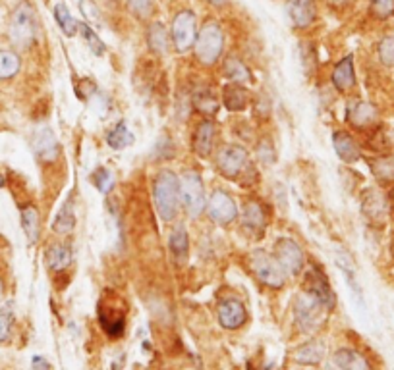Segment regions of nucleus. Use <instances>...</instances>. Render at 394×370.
Returning a JSON list of instances; mask_svg holds the SVG:
<instances>
[{"label":"nucleus","mask_w":394,"mask_h":370,"mask_svg":"<svg viewBox=\"0 0 394 370\" xmlns=\"http://www.w3.org/2000/svg\"><path fill=\"white\" fill-rule=\"evenodd\" d=\"M10 331H12V315L2 310L0 313V343L10 338Z\"/></svg>","instance_id":"obj_42"},{"label":"nucleus","mask_w":394,"mask_h":370,"mask_svg":"<svg viewBox=\"0 0 394 370\" xmlns=\"http://www.w3.org/2000/svg\"><path fill=\"white\" fill-rule=\"evenodd\" d=\"M249 266H251L255 278L261 284L277 287V289L284 285L286 272L272 254L265 253V251H254L249 254Z\"/></svg>","instance_id":"obj_6"},{"label":"nucleus","mask_w":394,"mask_h":370,"mask_svg":"<svg viewBox=\"0 0 394 370\" xmlns=\"http://www.w3.org/2000/svg\"><path fill=\"white\" fill-rule=\"evenodd\" d=\"M207 4H211V6H216V8H221V6H224L228 0H205Z\"/></svg>","instance_id":"obj_45"},{"label":"nucleus","mask_w":394,"mask_h":370,"mask_svg":"<svg viewBox=\"0 0 394 370\" xmlns=\"http://www.w3.org/2000/svg\"><path fill=\"white\" fill-rule=\"evenodd\" d=\"M218 322L228 330H236L246 322V308L236 299H226L218 305Z\"/></svg>","instance_id":"obj_18"},{"label":"nucleus","mask_w":394,"mask_h":370,"mask_svg":"<svg viewBox=\"0 0 394 370\" xmlns=\"http://www.w3.org/2000/svg\"><path fill=\"white\" fill-rule=\"evenodd\" d=\"M296 361L303 362V364H317V362L323 361L324 357V343L321 341H311V343H306L303 347H300L296 351Z\"/></svg>","instance_id":"obj_30"},{"label":"nucleus","mask_w":394,"mask_h":370,"mask_svg":"<svg viewBox=\"0 0 394 370\" xmlns=\"http://www.w3.org/2000/svg\"><path fill=\"white\" fill-rule=\"evenodd\" d=\"M153 197L155 207L159 210V216L162 220L164 222L174 220L178 214V208H180V179L174 172L162 170L161 174L155 177Z\"/></svg>","instance_id":"obj_1"},{"label":"nucleus","mask_w":394,"mask_h":370,"mask_svg":"<svg viewBox=\"0 0 394 370\" xmlns=\"http://www.w3.org/2000/svg\"><path fill=\"white\" fill-rule=\"evenodd\" d=\"M332 145H334V151L340 156V160L355 162L360 160V156H362L360 145L355 143V139L350 133H346V131H336L332 135Z\"/></svg>","instance_id":"obj_20"},{"label":"nucleus","mask_w":394,"mask_h":370,"mask_svg":"<svg viewBox=\"0 0 394 370\" xmlns=\"http://www.w3.org/2000/svg\"><path fill=\"white\" fill-rule=\"evenodd\" d=\"M33 151L43 162H54L60 154V145L48 128H39L33 135Z\"/></svg>","instance_id":"obj_14"},{"label":"nucleus","mask_w":394,"mask_h":370,"mask_svg":"<svg viewBox=\"0 0 394 370\" xmlns=\"http://www.w3.org/2000/svg\"><path fill=\"white\" fill-rule=\"evenodd\" d=\"M130 12L139 20H147L153 14V0H128Z\"/></svg>","instance_id":"obj_39"},{"label":"nucleus","mask_w":394,"mask_h":370,"mask_svg":"<svg viewBox=\"0 0 394 370\" xmlns=\"http://www.w3.org/2000/svg\"><path fill=\"white\" fill-rule=\"evenodd\" d=\"M100 324H103V328H105V331H107L108 336H112V338L122 336L124 313L112 307L100 308Z\"/></svg>","instance_id":"obj_25"},{"label":"nucleus","mask_w":394,"mask_h":370,"mask_svg":"<svg viewBox=\"0 0 394 370\" xmlns=\"http://www.w3.org/2000/svg\"><path fill=\"white\" fill-rule=\"evenodd\" d=\"M371 172L381 184H393L394 181V156H379L369 160Z\"/></svg>","instance_id":"obj_28"},{"label":"nucleus","mask_w":394,"mask_h":370,"mask_svg":"<svg viewBox=\"0 0 394 370\" xmlns=\"http://www.w3.org/2000/svg\"><path fill=\"white\" fill-rule=\"evenodd\" d=\"M79 8H81V14L87 18V22L91 23H100V12L97 4L93 2V0H79Z\"/></svg>","instance_id":"obj_41"},{"label":"nucleus","mask_w":394,"mask_h":370,"mask_svg":"<svg viewBox=\"0 0 394 370\" xmlns=\"http://www.w3.org/2000/svg\"><path fill=\"white\" fill-rule=\"evenodd\" d=\"M247 164H249L247 151L239 145H226L216 154V168L224 177H230V179L244 174Z\"/></svg>","instance_id":"obj_9"},{"label":"nucleus","mask_w":394,"mask_h":370,"mask_svg":"<svg viewBox=\"0 0 394 370\" xmlns=\"http://www.w3.org/2000/svg\"><path fill=\"white\" fill-rule=\"evenodd\" d=\"M265 226H267V214H265V208H263L261 203L259 200H247L246 210H244V228L261 238Z\"/></svg>","instance_id":"obj_21"},{"label":"nucleus","mask_w":394,"mask_h":370,"mask_svg":"<svg viewBox=\"0 0 394 370\" xmlns=\"http://www.w3.org/2000/svg\"><path fill=\"white\" fill-rule=\"evenodd\" d=\"M22 226L29 243H35L41 231V218H39V210L33 205L22 207Z\"/></svg>","instance_id":"obj_27"},{"label":"nucleus","mask_w":394,"mask_h":370,"mask_svg":"<svg viewBox=\"0 0 394 370\" xmlns=\"http://www.w3.org/2000/svg\"><path fill=\"white\" fill-rule=\"evenodd\" d=\"M131 141H133V135H131V131L128 130V125H126L124 122L116 123L114 128L108 131L107 135L108 146H110V149H116V151L130 146Z\"/></svg>","instance_id":"obj_31"},{"label":"nucleus","mask_w":394,"mask_h":370,"mask_svg":"<svg viewBox=\"0 0 394 370\" xmlns=\"http://www.w3.org/2000/svg\"><path fill=\"white\" fill-rule=\"evenodd\" d=\"M2 185H4V177L0 176V187H2Z\"/></svg>","instance_id":"obj_47"},{"label":"nucleus","mask_w":394,"mask_h":370,"mask_svg":"<svg viewBox=\"0 0 394 370\" xmlns=\"http://www.w3.org/2000/svg\"><path fill=\"white\" fill-rule=\"evenodd\" d=\"M324 370H371V366L360 353L350 349H340L327 361Z\"/></svg>","instance_id":"obj_15"},{"label":"nucleus","mask_w":394,"mask_h":370,"mask_svg":"<svg viewBox=\"0 0 394 370\" xmlns=\"http://www.w3.org/2000/svg\"><path fill=\"white\" fill-rule=\"evenodd\" d=\"M362 210L365 218L373 224H385L388 216V200L377 189H367L362 197Z\"/></svg>","instance_id":"obj_11"},{"label":"nucleus","mask_w":394,"mask_h":370,"mask_svg":"<svg viewBox=\"0 0 394 370\" xmlns=\"http://www.w3.org/2000/svg\"><path fill=\"white\" fill-rule=\"evenodd\" d=\"M371 14L381 22H385L394 15V0H371Z\"/></svg>","instance_id":"obj_37"},{"label":"nucleus","mask_w":394,"mask_h":370,"mask_svg":"<svg viewBox=\"0 0 394 370\" xmlns=\"http://www.w3.org/2000/svg\"><path fill=\"white\" fill-rule=\"evenodd\" d=\"M393 249H394V243H393Z\"/></svg>","instance_id":"obj_49"},{"label":"nucleus","mask_w":394,"mask_h":370,"mask_svg":"<svg viewBox=\"0 0 394 370\" xmlns=\"http://www.w3.org/2000/svg\"><path fill=\"white\" fill-rule=\"evenodd\" d=\"M377 120V108L369 102H354L348 108V122L352 123L355 130H371Z\"/></svg>","instance_id":"obj_17"},{"label":"nucleus","mask_w":394,"mask_h":370,"mask_svg":"<svg viewBox=\"0 0 394 370\" xmlns=\"http://www.w3.org/2000/svg\"><path fill=\"white\" fill-rule=\"evenodd\" d=\"M170 37L174 43V48L178 53H188L195 45V14L192 10H182L174 15L172 20V31Z\"/></svg>","instance_id":"obj_7"},{"label":"nucleus","mask_w":394,"mask_h":370,"mask_svg":"<svg viewBox=\"0 0 394 370\" xmlns=\"http://www.w3.org/2000/svg\"><path fill=\"white\" fill-rule=\"evenodd\" d=\"M147 43L149 48L157 54H164L169 50V31L162 23L155 22L147 29Z\"/></svg>","instance_id":"obj_26"},{"label":"nucleus","mask_w":394,"mask_h":370,"mask_svg":"<svg viewBox=\"0 0 394 370\" xmlns=\"http://www.w3.org/2000/svg\"><path fill=\"white\" fill-rule=\"evenodd\" d=\"M79 31H81V35H84L85 43L89 45V50H93V54H97V56H103V54H105V43L95 35V31H93L87 23H81V25H79Z\"/></svg>","instance_id":"obj_38"},{"label":"nucleus","mask_w":394,"mask_h":370,"mask_svg":"<svg viewBox=\"0 0 394 370\" xmlns=\"http://www.w3.org/2000/svg\"><path fill=\"white\" fill-rule=\"evenodd\" d=\"M224 107L230 112H238L249 104V91L242 83H230L223 89Z\"/></svg>","instance_id":"obj_22"},{"label":"nucleus","mask_w":394,"mask_h":370,"mask_svg":"<svg viewBox=\"0 0 394 370\" xmlns=\"http://www.w3.org/2000/svg\"><path fill=\"white\" fill-rule=\"evenodd\" d=\"M224 76L232 79L234 83H244V81L251 79V74H249L246 64L239 60V58H234V56L224 62Z\"/></svg>","instance_id":"obj_33"},{"label":"nucleus","mask_w":394,"mask_h":370,"mask_svg":"<svg viewBox=\"0 0 394 370\" xmlns=\"http://www.w3.org/2000/svg\"><path fill=\"white\" fill-rule=\"evenodd\" d=\"M216 139V125L211 120H203L197 123V128L193 131V151L207 158L209 154L213 153Z\"/></svg>","instance_id":"obj_16"},{"label":"nucleus","mask_w":394,"mask_h":370,"mask_svg":"<svg viewBox=\"0 0 394 370\" xmlns=\"http://www.w3.org/2000/svg\"><path fill=\"white\" fill-rule=\"evenodd\" d=\"M46 264L54 272H62L72 264V249L64 243H54L46 251Z\"/></svg>","instance_id":"obj_23"},{"label":"nucleus","mask_w":394,"mask_h":370,"mask_svg":"<svg viewBox=\"0 0 394 370\" xmlns=\"http://www.w3.org/2000/svg\"><path fill=\"white\" fill-rule=\"evenodd\" d=\"M306 282H308V292L313 293L324 307L332 310L334 305H336V297H334V293H332L331 285L327 282V276H324L323 272L317 268V266H311L306 272Z\"/></svg>","instance_id":"obj_12"},{"label":"nucleus","mask_w":394,"mask_h":370,"mask_svg":"<svg viewBox=\"0 0 394 370\" xmlns=\"http://www.w3.org/2000/svg\"><path fill=\"white\" fill-rule=\"evenodd\" d=\"M170 251L174 254L178 264H185L188 261V253H190V239H188V231L184 226H178L176 230L170 235Z\"/></svg>","instance_id":"obj_24"},{"label":"nucleus","mask_w":394,"mask_h":370,"mask_svg":"<svg viewBox=\"0 0 394 370\" xmlns=\"http://www.w3.org/2000/svg\"><path fill=\"white\" fill-rule=\"evenodd\" d=\"M93 184L97 185V189L100 193H108L112 189V185H114V177H112V174L108 170L99 168L93 174Z\"/></svg>","instance_id":"obj_40"},{"label":"nucleus","mask_w":394,"mask_h":370,"mask_svg":"<svg viewBox=\"0 0 394 370\" xmlns=\"http://www.w3.org/2000/svg\"><path fill=\"white\" fill-rule=\"evenodd\" d=\"M20 56L14 50H0V79H10L20 71Z\"/></svg>","instance_id":"obj_35"},{"label":"nucleus","mask_w":394,"mask_h":370,"mask_svg":"<svg viewBox=\"0 0 394 370\" xmlns=\"http://www.w3.org/2000/svg\"><path fill=\"white\" fill-rule=\"evenodd\" d=\"M74 226H76V212H74V205H72V197H70V199L62 205L56 218H54L53 228L54 231H58V233H70V231L74 230Z\"/></svg>","instance_id":"obj_29"},{"label":"nucleus","mask_w":394,"mask_h":370,"mask_svg":"<svg viewBox=\"0 0 394 370\" xmlns=\"http://www.w3.org/2000/svg\"><path fill=\"white\" fill-rule=\"evenodd\" d=\"M329 313V308L324 307L321 301L317 299L313 293H301L296 305H294V316L296 324L301 331H315L319 326L324 322V316Z\"/></svg>","instance_id":"obj_3"},{"label":"nucleus","mask_w":394,"mask_h":370,"mask_svg":"<svg viewBox=\"0 0 394 370\" xmlns=\"http://www.w3.org/2000/svg\"><path fill=\"white\" fill-rule=\"evenodd\" d=\"M331 79H332V85H334L340 92H346L354 87L355 74H354V56H352V54L344 56V58L334 66Z\"/></svg>","instance_id":"obj_19"},{"label":"nucleus","mask_w":394,"mask_h":370,"mask_svg":"<svg viewBox=\"0 0 394 370\" xmlns=\"http://www.w3.org/2000/svg\"><path fill=\"white\" fill-rule=\"evenodd\" d=\"M379 60L388 68H394V35H385L377 45Z\"/></svg>","instance_id":"obj_36"},{"label":"nucleus","mask_w":394,"mask_h":370,"mask_svg":"<svg viewBox=\"0 0 394 370\" xmlns=\"http://www.w3.org/2000/svg\"><path fill=\"white\" fill-rule=\"evenodd\" d=\"M257 153H259V156H261L265 162H269V160H272V158H275V154H272V151H270L269 143H263V146H259V149H257Z\"/></svg>","instance_id":"obj_43"},{"label":"nucleus","mask_w":394,"mask_h":370,"mask_svg":"<svg viewBox=\"0 0 394 370\" xmlns=\"http://www.w3.org/2000/svg\"><path fill=\"white\" fill-rule=\"evenodd\" d=\"M54 20H56V23L60 25V29L68 35V37H74L77 31V22L72 18V14H70V10L66 8V4L64 2H56L54 4Z\"/></svg>","instance_id":"obj_34"},{"label":"nucleus","mask_w":394,"mask_h":370,"mask_svg":"<svg viewBox=\"0 0 394 370\" xmlns=\"http://www.w3.org/2000/svg\"><path fill=\"white\" fill-rule=\"evenodd\" d=\"M388 208H393L394 210V187L390 189V193H388Z\"/></svg>","instance_id":"obj_46"},{"label":"nucleus","mask_w":394,"mask_h":370,"mask_svg":"<svg viewBox=\"0 0 394 370\" xmlns=\"http://www.w3.org/2000/svg\"><path fill=\"white\" fill-rule=\"evenodd\" d=\"M275 259L282 266L286 276L300 274L301 270H303V264H306V256H303L301 247L290 238H280L275 243Z\"/></svg>","instance_id":"obj_8"},{"label":"nucleus","mask_w":394,"mask_h":370,"mask_svg":"<svg viewBox=\"0 0 394 370\" xmlns=\"http://www.w3.org/2000/svg\"><path fill=\"white\" fill-rule=\"evenodd\" d=\"M180 200L188 210V214L193 216V218L199 216L207 207L203 181H201V176L195 170H188L180 179Z\"/></svg>","instance_id":"obj_5"},{"label":"nucleus","mask_w":394,"mask_h":370,"mask_svg":"<svg viewBox=\"0 0 394 370\" xmlns=\"http://www.w3.org/2000/svg\"><path fill=\"white\" fill-rule=\"evenodd\" d=\"M0 293H2V282H0Z\"/></svg>","instance_id":"obj_48"},{"label":"nucleus","mask_w":394,"mask_h":370,"mask_svg":"<svg viewBox=\"0 0 394 370\" xmlns=\"http://www.w3.org/2000/svg\"><path fill=\"white\" fill-rule=\"evenodd\" d=\"M193 107L195 110L203 116H215L218 110V102H216L215 95L209 89H199L193 95Z\"/></svg>","instance_id":"obj_32"},{"label":"nucleus","mask_w":394,"mask_h":370,"mask_svg":"<svg viewBox=\"0 0 394 370\" xmlns=\"http://www.w3.org/2000/svg\"><path fill=\"white\" fill-rule=\"evenodd\" d=\"M288 15L296 29H308L317 20L315 0H288Z\"/></svg>","instance_id":"obj_13"},{"label":"nucleus","mask_w":394,"mask_h":370,"mask_svg":"<svg viewBox=\"0 0 394 370\" xmlns=\"http://www.w3.org/2000/svg\"><path fill=\"white\" fill-rule=\"evenodd\" d=\"M209 216L218 224H232L238 218V207L228 193H224L223 189H216L211 195L209 200Z\"/></svg>","instance_id":"obj_10"},{"label":"nucleus","mask_w":394,"mask_h":370,"mask_svg":"<svg viewBox=\"0 0 394 370\" xmlns=\"http://www.w3.org/2000/svg\"><path fill=\"white\" fill-rule=\"evenodd\" d=\"M35 29H37V22H35V12L27 2H20L14 8V12L10 15V39L15 46H29L35 41Z\"/></svg>","instance_id":"obj_4"},{"label":"nucleus","mask_w":394,"mask_h":370,"mask_svg":"<svg viewBox=\"0 0 394 370\" xmlns=\"http://www.w3.org/2000/svg\"><path fill=\"white\" fill-rule=\"evenodd\" d=\"M223 46H224V33L221 29V25L213 20H209L201 25L199 33L195 37V56L201 64L205 66H213L221 54H223Z\"/></svg>","instance_id":"obj_2"},{"label":"nucleus","mask_w":394,"mask_h":370,"mask_svg":"<svg viewBox=\"0 0 394 370\" xmlns=\"http://www.w3.org/2000/svg\"><path fill=\"white\" fill-rule=\"evenodd\" d=\"M354 0H327V4L331 8H348Z\"/></svg>","instance_id":"obj_44"}]
</instances>
